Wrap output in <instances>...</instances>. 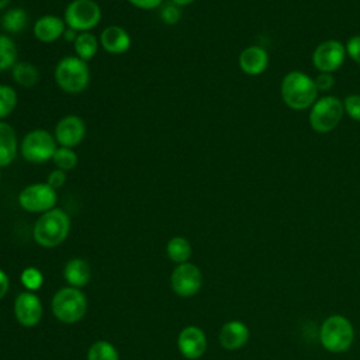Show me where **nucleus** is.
<instances>
[{
    "instance_id": "30",
    "label": "nucleus",
    "mask_w": 360,
    "mask_h": 360,
    "mask_svg": "<svg viewBox=\"0 0 360 360\" xmlns=\"http://www.w3.org/2000/svg\"><path fill=\"white\" fill-rule=\"evenodd\" d=\"M180 17H181V11H180V7L173 4V3H169L166 6L162 7L160 10V18L165 24L167 25H174L180 21Z\"/></svg>"
},
{
    "instance_id": "38",
    "label": "nucleus",
    "mask_w": 360,
    "mask_h": 360,
    "mask_svg": "<svg viewBox=\"0 0 360 360\" xmlns=\"http://www.w3.org/2000/svg\"><path fill=\"white\" fill-rule=\"evenodd\" d=\"M194 1H195V0H172V3L176 4V6H179V7H181V6H188V4L194 3Z\"/></svg>"
},
{
    "instance_id": "33",
    "label": "nucleus",
    "mask_w": 360,
    "mask_h": 360,
    "mask_svg": "<svg viewBox=\"0 0 360 360\" xmlns=\"http://www.w3.org/2000/svg\"><path fill=\"white\" fill-rule=\"evenodd\" d=\"M46 183H48L51 187H53L55 190L59 188V187H62V186L66 183V172H63V170H60V169L52 170V172L48 174V177H46Z\"/></svg>"
},
{
    "instance_id": "25",
    "label": "nucleus",
    "mask_w": 360,
    "mask_h": 360,
    "mask_svg": "<svg viewBox=\"0 0 360 360\" xmlns=\"http://www.w3.org/2000/svg\"><path fill=\"white\" fill-rule=\"evenodd\" d=\"M17 62V46L14 41L0 34V73L11 69Z\"/></svg>"
},
{
    "instance_id": "21",
    "label": "nucleus",
    "mask_w": 360,
    "mask_h": 360,
    "mask_svg": "<svg viewBox=\"0 0 360 360\" xmlns=\"http://www.w3.org/2000/svg\"><path fill=\"white\" fill-rule=\"evenodd\" d=\"M11 77L14 83H17L21 87L31 89L34 87L39 80V72L35 65L27 60L15 62V65L11 68Z\"/></svg>"
},
{
    "instance_id": "27",
    "label": "nucleus",
    "mask_w": 360,
    "mask_h": 360,
    "mask_svg": "<svg viewBox=\"0 0 360 360\" xmlns=\"http://www.w3.org/2000/svg\"><path fill=\"white\" fill-rule=\"evenodd\" d=\"M87 360H118V353L111 343L98 340L90 346Z\"/></svg>"
},
{
    "instance_id": "17",
    "label": "nucleus",
    "mask_w": 360,
    "mask_h": 360,
    "mask_svg": "<svg viewBox=\"0 0 360 360\" xmlns=\"http://www.w3.org/2000/svg\"><path fill=\"white\" fill-rule=\"evenodd\" d=\"M249 339V329L240 321L226 322L219 330V343L226 350L242 347Z\"/></svg>"
},
{
    "instance_id": "23",
    "label": "nucleus",
    "mask_w": 360,
    "mask_h": 360,
    "mask_svg": "<svg viewBox=\"0 0 360 360\" xmlns=\"http://www.w3.org/2000/svg\"><path fill=\"white\" fill-rule=\"evenodd\" d=\"M73 48H75L76 56L87 62L96 56L98 51V39L90 31L79 32L73 42Z\"/></svg>"
},
{
    "instance_id": "3",
    "label": "nucleus",
    "mask_w": 360,
    "mask_h": 360,
    "mask_svg": "<svg viewBox=\"0 0 360 360\" xmlns=\"http://www.w3.org/2000/svg\"><path fill=\"white\" fill-rule=\"evenodd\" d=\"M58 87L66 93H82L90 83V69L87 62L77 56L62 58L53 72Z\"/></svg>"
},
{
    "instance_id": "4",
    "label": "nucleus",
    "mask_w": 360,
    "mask_h": 360,
    "mask_svg": "<svg viewBox=\"0 0 360 360\" xmlns=\"http://www.w3.org/2000/svg\"><path fill=\"white\" fill-rule=\"evenodd\" d=\"M322 346L333 353L346 352L354 339V330L347 318L343 315H330L321 326L319 332Z\"/></svg>"
},
{
    "instance_id": "26",
    "label": "nucleus",
    "mask_w": 360,
    "mask_h": 360,
    "mask_svg": "<svg viewBox=\"0 0 360 360\" xmlns=\"http://www.w3.org/2000/svg\"><path fill=\"white\" fill-rule=\"evenodd\" d=\"M52 162L56 169H60L63 172H69L77 166L79 158L76 152L72 148H65V146H58L53 156Z\"/></svg>"
},
{
    "instance_id": "8",
    "label": "nucleus",
    "mask_w": 360,
    "mask_h": 360,
    "mask_svg": "<svg viewBox=\"0 0 360 360\" xmlns=\"http://www.w3.org/2000/svg\"><path fill=\"white\" fill-rule=\"evenodd\" d=\"M343 103L332 96L322 97L315 101L309 112V124L314 131L326 134L336 128L343 117Z\"/></svg>"
},
{
    "instance_id": "19",
    "label": "nucleus",
    "mask_w": 360,
    "mask_h": 360,
    "mask_svg": "<svg viewBox=\"0 0 360 360\" xmlns=\"http://www.w3.org/2000/svg\"><path fill=\"white\" fill-rule=\"evenodd\" d=\"M18 139L11 124L0 121V167L11 165L17 156Z\"/></svg>"
},
{
    "instance_id": "35",
    "label": "nucleus",
    "mask_w": 360,
    "mask_h": 360,
    "mask_svg": "<svg viewBox=\"0 0 360 360\" xmlns=\"http://www.w3.org/2000/svg\"><path fill=\"white\" fill-rule=\"evenodd\" d=\"M128 3L141 10H153L162 6L163 0H128Z\"/></svg>"
},
{
    "instance_id": "1",
    "label": "nucleus",
    "mask_w": 360,
    "mask_h": 360,
    "mask_svg": "<svg viewBox=\"0 0 360 360\" xmlns=\"http://www.w3.org/2000/svg\"><path fill=\"white\" fill-rule=\"evenodd\" d=\"M318 89L315 82L300 70L288 72L281 82V97L292 110H305L312 107L316 100Z\"/></svg>"
},
{
    "instance_id": "18",
    "label": "nucleus",
    "mask_w": 360,
    "mask_h": 360,
    "mask_svg": "<svg viewBox=\"0 0 360 360\" xmlns=\"http://www.w3.org/2000/svg\"><path fill=\"white\" fill-rule=\"evenodd\" d=\"M269 56L267 52L260 46H248L239 55L240 69L250 76H257L263 73L267 68Z\"/></svg>"
},
{
    "instance_id": "39",
    "label": "nucleus",
    "mask_w": 360,
    "mask_h": 360,
    "mask_svg": "<svg viewBox=\"0 0 360 360\" xmlns=\"http://www.w3.org/2000/svg\"><path fill=\"white\" fill-rule=\"evenodd\" d=\"M10 1H11V0H0V10H3L6 6H8Z\"/></svg>"
},
{
    "instance_id": "37",
    "label": "nucleus",
    "mask_w": 360,
    "mask_h": 360,
    "mask_svg": "<svg viewBox=\"0 0 360 360\" xmlns=\"http://www.w3.org/2000/svg\"><path fill=\"white\" fill-rule=\"evenodd\" d=\"M76 37H77V34H76V31L72 30V28H66L65 32H63V38H65L68 42H75Z\"/></svg>"
},
{
    "instance_id": "31",
    "label": "nucleus",
    "mask_w": 360,
    "mask_h": 360,
    "mask_svg": "<svg viewBox=\"0 0 360 360\" xmlns=\"http://www.w3.org/2000/svg\"><path fill=\"white\" fill-rule=\"evenodd\" d=\"M343 108L354 121H360V94L347 96L343 101Z\"/></svg>"
},
{
    "instance_id": "20",
    "label": "nucleus",
    "mask_w": 360,
    "mask_h": 360,
    "mask_svg": "<svg viewBox=\"0 0 360 360\" xmlns=\"http://www.w3.org/2000/svg\"><path fill=\"white\" fill-rule=\"evenodd\" d=\"M63 277L72 287L86 285L90 280V266L84 259H72L65 266Z\"/></svg>"
},
{
    "instance_id": "11",
    "label": "nucleus",
    "mask_w": 360,
    "mask_h": 360,
    "mask_svg": "<svg viewBox=\"0 0 360 360\" xmlns=\"http://www.w3.org/2000/svg\"><path fill=\"white\" fill-rule=\"evenodd\" d=\"M346 48L333 39L319 44L312 55V63L319 72L332 73L339 69L345 60Z\"/></svg>"
},
{
    "instance_id": "24",
    "label": "nucleus",
    "mask_w": 360,
    "mask_h": 360,
    "mask_svg": "<svg viewBox=\"0 0 360 360\" xmlns=\"http://www.w3.org/2000/svg\"><path fill=\"white\" fill-rule=\"evenodd\" d=\"M166 250H167V256L170 257V260L180 263V264L186 263L191 255V246H190L188 240L181 236L172 238L167 243Z\"/></svg>"
},
{
    "instance_id": "10",
    "label": "nucleus",
    "mask_w": 360,
    "mask_h": 360,
    "mask_svg": "<svg viewBox=\"0 0 360 360\" xmlns=\"http://www.w3.org/2000/svg\"><path fill=\"white\" fill-rule=\"evenodd\" d=\"M53 136L59 146L73 149L84 139L86 124L79 115H75V114L65 115L56 122Z\"/></svg>"
},
{
    "instance_id": "5",
    "label": "nucleus",
    "mask_w": 360,
    "mask_h": 360,
    "mask_svg": "<svg viewBox=\"0 0 360 360\" xmlns=\"http://www.w3.org/2000/svg\"><path fill=\"white\" fill-rule=\"evenodd\" d=\"M56 148L58 143L55 136L44 128L30 131L20 142V152L30 163H45L52 160Z\"/></svg>"
},
{
    "instance_id": "9",
    "label": "nucleus",
    "mask_w": 360,
    "mask_h": 360,
    "mask_svg": "<svg viewBox=\"0 0 360 360\" xmlns=\"http://www.w3.org/2000/svg\"><path fill=\"white\" fill-rule=\"evenodd\" d=\"M58 193L45 183H32L25 186L18 194V204L28 212H46L55 208Z\"/></svg>"
},
{
    "instance_id": "22",
    "label": "nucleus",
    "mask_w": 360,
    "mask_h": 360,
    "mask_svg": "<svg viewBox=\"0 0 360 360\" xmlns=\"http://www.w3.org/2000/svg\"><path fill=\"white\" fill-rule=\"evenodd\" d=\"M0 24L3 30L11 34H18L25 30L28 24V14L21 7H13L6 10V13L0 18Z\"/></svg>"
},
{
    "instance_id": "29",
    "label": "nucleus",
    "mask_w": 360,
    "mask_h": 360,
    "mask_svg": "<svg viewBox=\"0 0 360 360\" xmlns=\"http://www.w3.org/2000/svg\"><path fill=\"white\" fill-rule=\"evenodd\" d=\"M42 273L37 267H27L21 273V281L30 291L38 290L42 285Z\"/></svg>"
},
{
    "instance_id": "7",
    "label": "nucleus",
    "mask_w": 360,
    "mask_h": 360,
    "mask_svg": "<svg viewBox=\"0 0 360 360\" xmlns=\"http://www.w3.org/2000/svg\"><path fill=\"white\" fill-rule=\"evenodd\" d=\"M101 8L94 0H73L63 13V21L68 28L76 32H87L98 25Z\"/></svg>"
},
{
    "instance_id": "32",
    "label": "nucleus",
    "mask_w": 360,
    "mask_h": 360,
    "mask_svg": "<svg viewBox=\"0 0 360 360\" xmlns=\"http://www.w3.org/2000/svg\"><path fill=\"white\" fill-rule=\"evenodd\" d=\"M315 82V86L318 90H322V91H326L329 89L333 87L335 84V77L332 73H326V72H321L316 79L314 80Z\"/></svg>"
},
{
    "instance_id": "13",
    "label": "nucleus",
    "mask_w": 360,
    "mask_h": 360,
    "mask_svg": "<svg viewBox=\"0 0 360 360\" xmlns=\"http://www.w3.org/2000/svg\"><path fill=\"white\" fill-rule=\"evenodd\" d=\"M14 314L22 326H34L42 315L41 300L34 292H21L14 302Z\"/></svg>"
},
{
    "instance_id": "34",
    "label": "nucleus",
    "mask_w": 360,
    "mask_h": 360,
    "mask_svg": "<svg viewBox=\"0 0 360 360\" xmlns=\"http://www.w3.org/2000/svg\"><path fill=\"white\" fill-rule=\"evenodd\" d=\"M346 52L354 62L360 63V35H354L347 41Z\"/></svg>"
},
{
    "instance_id": "36",
    "label": "nucleus",
    "mask_w": 360,
    "mask_h": 360,
    "mask_svg": "<svg viewBox=\"0 0 360 360\" xmlns=\"http://www.w3.org/2000/svg\"><path fill=\"white\" fill-rule=\"evenodd\" d=\"M8 290V277L7 274L0 269V298H3L6 295Z\"/></svg>"
},
{
    "instance_id": "16",
    "label": "nucleus",
    "mask_w": 360,
    "mask_h": 360,
    "mask_svg": "<svg viewBox=\"0 0 360 360\" xmlns=\"http://www.w3.org/2000/svg\"><path fill=\"white\" fill-rule=\"evenodd\" d=\"M98 42L101 48L111 55H122L131 46L128 31L120 25H108L100 34Z\"/></svg>"
},
{
    "instance_id": "2",
    "label": "nucleus",
    "mask_w": 360,
    "mask_h": 360,
    "mask_svg": "<svg viewBox=\"0 0 360 360\" xmlns=\"http://www.w3.org/2000/svg\"><path fill=\"white\" fill-rule=\"evenodd\" d=\"M70 229V218L60 208H52L44 212L34 225V239L44 248L60 245Z\"/></svg>"
},
{
    "instance_id": "14",
    "label": "nucleus",
    "mask_w": 360,
    "mask_h": 360,
    "mask_svg": "<svg viewBox=\"0 0 360 360\" xmlns=\"http://www.w3.org/2000/svg\"><path fill=\"white\" fill-rule=\"evenodd\" d=\"M180 353L188 359L195 360L201 357L207 349V339L204 332L197 326H186L177 339Z\"/></svg>"
},
{
    "instance_id": "15",
    "label": "nucleus",
    "mask_w": 360,
    "mask_h": 360,
    "mask_svg": "<svg viewBox=\"0 0 360 360\" xmlns=\"http://www.w3.org/2000/svg\"><path fill=\"white\" fill-rule=\"evenodd\" d=\"M66 30L65 21L55 14H45L39 17L32 27L34 37L44 44H51L63 37Z\"/></svg>"
},
{
    "instance_id": "28",
    "label": "nucleus",
    "mask_w": 360,
    "mask_h": 360,
    "mask_svg": "<svg viewBox=\"0 0 360 360\" xmlns=\"http://www.w3.org/2000/svg\"><path fill=\"white\" fill-rule=\"evenodd\" d=\"M17 93L11 86L0 84V121L8 117L17 107Z\"/></svg>"
},
{
    "instance_id": "6",
    "label": "nucleus",
    "mask_w": 360,
    "mask_h": 360,
    "mask_svg": "<svg viewBox=\"0 0 360 360\" xmlns=\"http://www.w3.org/2000/svg\"><path fill=\"white\" fill-rule=\"evenodd\" d=\"M86 309H87L86 297L76 287H65L53 295V300H52L53 315L65 323L77 322L84 316Z\"/></svg>"
},
{
    "instance_id": "12",
    "label": "nucleus",
    "mask_w": 360,
    "mask_h": 360,
    "mask_svg": "<svg viewBox=\"0 0 360 360\" xmlns=\"http://www.w3.org/2000/svg\"><path fill=\"white\" fill-rule=\"evenodd\" d=\"M170 283L173 291L177 295L191 297L200 290L202 284V276L197 266L186 262L174 269V271L172 273Z\"/></svg>"
}]
</instances>
